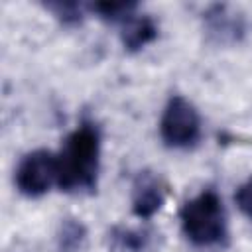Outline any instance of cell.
Here are the masks:
<instances>
[{
    "label": "cell",
    "mask_w": 252,
    "mask_h": 252,
    "mask_svg": "<svg viewBox=\"0 0 252 252\" xmlns=\"http://www.w3.org/2000/svg\"><path fill=\"white\" fill-rule=\"evenodd\" d=\"M100 165V134L91 122L73 130L57 154V187L65 193L94 191Z\"/></svg>",
    "instance_id": "cell-1"
},
{
    "label": "cell",
    "mask_w": 252,
    "mask_h": 252,
    "mask_svg": "<svg viewBox=\"0 0 252 252\" xmlns=\"http://www.w3.org/2000/svg\"><path fill=\"white\" fill-rule=\"evenodd\" d=\"M181 230L195 246L220 244L226 238V213L215 191H203L179 209Z\"/></svg>",
    "instance_id": "cell-2"
},
{
    "label": "cell",
    "mask_w": 252,
    "mask_h": 252,
    "mask_svg": "<svg viewBox=\"0 0 252 252\" xmlns=\"http://www.w3.org/2000/svg\"><path fill=\"white\" fill-rule=\"evenodd\" d=\"M159 136L169 148H191L201 138V118L197 108L181 94H173L159 120Z\"/></svg>",
    "instance_id": "cell-3"
},
{
    "label": "cell",
    "mask_w": 252,
    "mask_h": 252,
    "mask_svg": "<svg viewBox=\"0 0 252 252\" xmlns=\"http://www.w3.org/2000/svg\"><path fill=\"white\" fill-rule=\"evenodd\" d=\"M18 191L26 197H41L57 185V156L49 150H33L26 154L14 175Z\"/></svg>",
    "instance_id": "cell-4"
},
{
    "label": "cell",
    "mask_w": 252,
    "mask_h": 252,
    "mask_svg": "<svg viewBox=\"0 0 252 252\" xmlns=\"http://www.w3.org/2000/svg\"><path fill=\"white\" fill-rule=\"evenodd\" d=\"M205 32L211 41L220 45H230L240 41L246 32L244 16L228 4H213L205 14Z\"/></svg>",
    "instance_id": "cell-5"
},
{
    "label": "cell",
    "mask_w": 252,
    "mask_h": 252,
    "mask_svg": "<svg viewBox=\"0 0 252 252\" xmlns=\"http://www.w3.org/2000/svg\"><path fill=\"white\" fill-rule=\"evenodd\" d=\"M165 201V183L152 171H140L132 183V213L138 219H152Z\"/></svg>",
    "instance_id": "cell-6"
},
{
    "label": "cell",
    "mask_w": 252,
    "mask_h": 252,
    "mask_svg": "<svg viewBox=\"0 0 252 252\" xmlns=\"http://www.w3.org/2000/svg\"><path fill=\"white\" fill-rule=\"evenodd\" d=\"M158 37V26L150 16H132L124 22L120 41L126 51L136 53Z\"/></svg>",
    "instance_id": "cell-7"
},
{
    "label": "cell",
    "mask_w": 252,
    "mask_h": 252,
    "mask_svg": "<svg viewBox=\"0 0 252 252\" xmlns=\"http://www.w3.org/2000/svg\"><path fill=\"white\" fill-rule=\"evenodd\" d=\"M150 232L130 226H114L108 236V252H146Z\"/></svg>",
    "instance_id": "cell-8"
},
{
    "label": "cell",
    "mask_w": 252,
    "mask_h": 252,
    "mask_svg": "<svg viewBox=\"0 0 252 252\" xmlns=\"http://www.w3.org/2000/svg\"><path fill=\"white\" fill-rule=\"evenodd\" d=\"M85 238H87V230L83 222H79L77 219H65L61 222L59 236H57L61 252H79L85 244Z\"/></svg>",
    "instance_id": "cell-9"
},
{
    "label": "cell",
    "mask_w": 252,
    "mask_h": 252,
    "mask_svg": "<svg viewBox=\"0 0 252 252\" xmlns=\"http://www.w3.org/2000/svg\"><path fill=\"white\" fill-rule=\"evenodd\" d=\"M136 2H94L91 6L93 12H96L102 20L108 22H126L128 18L134 16Z\"/></svg>",
    "instance_id": "cell-10"
},
{
    "label": "cell",
    "mask_w": 252,
    "mask_h": 252,
    "mask_svg": "<svg viewBox=\"0 0 252 252\" xmlns=\"http://www.w3.org/2000/svg\"><path fill=\"white\" fill-rule=\"evenodd\" d=\"M45 8L65 26H73L83 20V8L79 2H47Z\"/></svg>",
    "instance_id": "cell-11"
},
{
    "label": "cell",
    "mask_w": 252,
    "mask_h": 252,
    "mask_svg": "<svg viewBox=\"0 0 252 252\" xmlns=\"http://www.w3.org/2000/svg\"><path fill=\"white\" fill-rule=\"evenodd\" d=\"M234 201H236L238 209H240L248 219H252V177H250L248 181H244V183L238 187V191H236V195H234Z\"/></svg>",
    "instance_id": "cell-12"
}]
</instances>
